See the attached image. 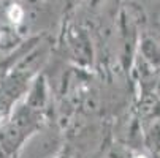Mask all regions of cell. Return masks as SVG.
Listing matches in <instances>:
<instances>
[{"instance_id": "1", "label": "cell", "mask_w": 160, "mask_h": 158, "mask_svg": "<svg viewBox=\"0 0 160 158\" xmlns=\"http://www.w3.org/2000/svg\"><path fill=\"white\" fill-rule=\"evenodd\" d=\"M10 17H11L13 22H19V21L22 19V10H21L18 5H14V7L10 10Z\"/></svg>"}]
</instances>
